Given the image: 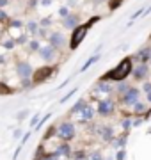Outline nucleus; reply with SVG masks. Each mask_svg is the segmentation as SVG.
Returning a JSON list of instances; mask_svg holds the SVG:
<instances>
[{"mask_svg": "<svg viewBox=\"0 0 151 160\" xmlns=\"http://www.w3.org/2000/svg\"><path fill=\"white\" fill-rule=\"evenodd\" d=\"M46 155H48V153L45 151V146L41 144V146H37V151H36V155H34V160H43Z\"/></svg>", "mask_w": 151, "mask_h": 160, "instance_id": "24", "label": "nucleus"}, {"mask_svg": "<svg viewBox=\"0 0 151 160\" xmlns=\"http://www.w3.org/2000/svg\"><path fill=\"white\" fill-rule=\"evenodd\" d=\"M41 4L46 7V6H50V4H52V0H41Z\"/></svg>", "mask_w": 151, "mask_h": 160, "instance_id": "47", "label": "nucleus"}, {"mask_svg": "<svg viewBox=\"0 0 151 160\" xmlns=\"http://www.w3.org/2000/svg\"><path fill=\"white\" fill-rule=\"evenodd\" d=\"M32 73H34V68H32V64L29 61H18L16 62V75L22 80L32 78Z\"/></svg>", "mask_w": 151, "mask_h": 160, "instance_id": "6", "label": "nucleus"}, {"mask_svg": "<svg viewBox=\"0 0 151 160\" xmlns=\"http://www.w3.org/2000/svg\"><path fill=\"white\" fill-rule=\"evenodd\" d=\"M126 158V149H117V155H116V160H124Z\"/></svg>", "mask_w": 151, "mask_h": 160, "instance_id": "36", "label": "nucleus"}, {"mask_svg": "<svg viewBox=\"0 0 151 160\" xmlns=\"http://www.w3.org/2000/svg\"><path fill=\"white\" fill-rule=\"evenodd\" d=\"M70 14H71V12H70V7H68V6H61V7H59V16L62 18V20L66 16H70Z\"/></svg>", "mask_w": 151, "mask_h": 160, "instance_id": "28", "label": "nucleus"}, {"mask_svg": "<svg viewBox=\"0 0 151 160\" xmlns=\"http://www.w3.org/2000/svg\"><path fill=\"white\" fill-rule=\"evenodd\" d=\"M2 46H4V48H6V50H14V46H16V41L12 39H7V41H4V43H2Z\"/></svg>", "mask_w": 151, "mask_h": 160, "instance_id": "29", "label": "nucleus"}, {"mask_svg": "<svg viewBox=\"0 0 151 160\" xmlns=\"http://www.w3.org/2000/svg\"><path fill=\"white\" fill-rule=\"evenodd\" d=\"M146 110H148V107H146V103H142V102H137V103H134V112L135 114H144Z\"/></svg>", "mask_w": 151, "mask_h": 160, "instance_id": "21", "label": "nucleus"}, {"mask_svg": "<svg viewBox=\"0 0 151 160\" xmlns=\"http://www.w3.org/2000/svg\"><path fill=\"white\" fill-rule=\"evenodd\" d=\"M126 139H128V132H124V135H121V137L117 139L116 142H114V146H116L117 149H123L126 146Z\"/></svg>", "mask_w": 151, "mask_h": 160, "instance_id": "22", "label": "nucleus"}, {"mask_svg": "<svg viewBox=\"0 0 151 160\" xmlns=\"http://www.w3.org/2000/svg\"><path fill=\"white\" fill-rule=\"evenodd\" d=\"M0 34H2V27H0Z\"/></svg>", "mask_w": 151, "mask_h": 160, "instance_id": "50", "label": "nucleus"}, {"mask_svg": "<svg viewBox=\"0 0 151 160\" xmlns=\"http://www.w3.org/2000/svg\"><path fill=\"white\" fill-rule=\"evenodd\" d=\"M76 91H78V89H71V91L68 92V94H66V96H62V98H61V103H66V102H68V100H70L71 96H73V94H75Z\"/></svg>", "mask_w": 151, "mask_h": 160, "instance_id": "38", "label": "nucleus"}, {"mask_svg": "<svg viewBox=\"0 0 151 160\" xmlns=\"http://www.w3.org/2000/svg\"><path fill=\"white\" fill-rule=\"evenodd\" d=\"M100 132H101V141H103V142H112V141H114V137H116V135H114V128H112V126H103Z\"/></svg>", "mask_w": 151, "mask_h": 160, "instance_id": "15", "label": "nucleus"}, {"mask_svg": "<svg viewBox=\"0 0 151 160\" xmlns=\"http://www.w3.org/2000/svg\"><path fill=\"white\" fill-rule=\"evenodd\" d=\"M146 96H148V102L151 103V92H149V94H146Z\"/></svg>", "mask_w": 151, "mask_h": 160, "instance_id": "48", "label": "nucleus"}, {"mask_svg": "<svg viewBox=\"0 0 151 160\" xmlns=\"http://www.w3.org/2000/svg\"><path fill=\"white\" fill-rule=\"evenodd\" d=\"M52 23H53V20H52V18H43V20L39 22V27H43V29H46V27H50Z\"/></svg>", "mask_w": 151, "mask_h": 160, "instance_id": "34", "label": "nucleus"}, {"mask_svg": "<svg viewBox=\"0 0 151 160\" xmlns=\"http://www.w3.org/2000/svg\"><path fill=\"white\" fill-rule=\"evenodd\" d=\"M37 119H41V118H39L37 114L32 116V119H30V126H32V128H36V125H37Z\"/></svg>", "mask_w": 151, "mask_h": 160, "instance_id": "41", "label": "nucleus"}, {"mask_svg": "<svg viewBox=\"0 0 151 160\" xmlns=\"http://www.w3.org/2000/svg\"><path fill=\"white\" fill-rule=\"evenodd\" d=\"M9 6V0H0V7H6Z\"/></svg>", "mask_w": 151, "mask_h": 160, "instance_id": "45", "label": "nucleus"}, {"mask_svg": "<svg viewBox=\"0 0 151 160\" xmlns=\"http://www.w3.org/2000/svg\"><path fill=\"white\" fill-rule=\"evenodd\" d=\"M34 86V84H32V78H27V80H22V87H23V89H30V87Z\"/></svg>", "mask_w": 151, "mask_h": 160, "instance_id": "39", "label": "nucleus"}, {"mask_svg": "<svg viewBox=\"0 0 151 160\" xmlns=\"http://www.w3.org/2000/svg\"><path fill=\"white\" fill-rule=\"evenodd\" d=\"M53 155H55V157H64V158H70V157H71V146H70L68 142L59 144L57 148H55V151H53Z\"/></svg>", "mask_w": 151, "mask_h": 160, "instance_id": "14", "label": "nucleus"}, {"mask_svg": "<svg viewBox=\"0 0 151 160\" xmlns=\"http://www.w3.org/2000/svg\"><path fill=\"white\" fill-rule=\"evenodd\" d=\"M25 29H27V32H29L30 36H36V34H37V29H39V22L30 20V22L25 23Z\"/></svg>", "mask_w": 151, "mask_h": 160, "instance_id": "19", "label": "nucleus"}, {"mask_svg": "<svg viewBox=\"0 0 151 160\" xmlns=\"http://www.w3.org/2000/svg\"><path fill=\"white\" fill-rule=\"evenodd\" d=\"M27 114H29V112H27V110H23V112H20V114H18V118H20V119H23Z\"/></svg>", "mask_w": 151, "mask_h": 160, "instance_id": "46", "label": "nucleus"}, {"mask_svg": "<svg viewBox=\"0 0 151 160\" xmlns=\"http://www.w3.org/2000/svg\"><path fill=\"white\" fill-rule=\"evenodd\" d=\"M98 61H100V53H94L93 57H89V59H87V62H85V64H84V66L80 68V71H82V73H84V71H87V69L91 68L94 62H98Z\"/></svg>", "mask_w": 151, "mask_h": 160, "instance_id": "20", "label": "nucleus"}, {"mask_svg": "<svg viewBox=\"0 0 151 160\" xmlns=\"http://www.w3.org/2000/svg\"><path fill=\"white\" fill-rule=\"evenodd\" d=\"M57 137L62 141V142H70L76 137V128L71 121L64 119L57 125Z\"/></svg>", "mask_w": 151, "mask_h": 160, "instance_id": "3", "label": "nucleus"}, {"mask_svg": "<svg viewBox=\"0 0 151 160\" xmlns=\"http://www.w3.org/2000/svg\"><path fill=\"white\" fill-rule=\"evenodd\" d=\"M20 135H22V130H16L14 133H12V137L14 139H20Z\"/></svg>", "mask_w": 151, "mask_h": 160, "instance_id": "44", "label": "nucleus"}, {"mask_svg": "<svg viewBox=\"0 0 151 160\" xmlns=\"http://www.w3.org/2000/svg\"><path fill=\"white\" fill-rule=\"evenodd\" d=\"M93 118H94L93 105H85V107H84V110L78 114V121H80V123H89V121H93Z\"/></svg>", "mask_w": 151, "mask_h": 160, "instance_id": "12", "label": "nucleus"}, {"mask_svg": "<svg viewBox=\"0 0 151 160\" xmlns=\"http://www.w3.org/2000/svg\"><path fill=\"white\" fill-rule=\"evenodd\" d=\"M50 116H52V114H46V116H45V118H41V119H39V123L36 125V130H39L41 126H43V125H45V123H46L48 119H50Z\"/></svg>", "mask_w": 151, "mask_h": 160, "instance_id": "37", "label": "nucleus"}, {"mask_svg": "<svg viewBox=\"0 0 151 160\" xmlns=\"http://www.w3.org/2000/svg\"><path fill=\"white\" fill-rule=\"evenodd\" d=\"M149 53H151V46H144V48H140L137 53H135L132 61H137V62H148V59H149Z\"/></svg>", "mask_w": 151, "mask_h": 160, "instance_id": "13", "label": "nucleus"}, {"mask_svg": "<svg viewBox=\"0 0 151 160\" xmlns=\"http://www.w3.org/2000/svg\"><path fill=\"white\" fill-rule=\"evenodd\" d=\"M144 92L146 94H149L151 92V82H144Z\"/></svg>", "mask_w": 151, "mask_h": 160, "instance_id": "42", "label": "nucleus"}, {"mask_svg": "<svg viewBox=\"0 0 151 160\" xmlns=\"http://www.w3.org/2000/svg\"><path fill=\"white\" fill-rule=\"evenodd\" d=\"M85 105H87V102H85L84 98H80V100H78V102H76L75 105H73V107L70 109V114H80L82 110H84V107H85Z\"/></svg>", "mask_w": 151, "mask_h": 160, "instance_id": "17", "label": "nucleus"}, {"mask_svg": "<svg viewBox=\"0 0 151 160\" xmlns=\"http://www.w3.org/2000/svg\"><path fill=\"white\" fill-rule=\"evenodd\" d=\"M70 158H73V160H85V158H87V155L84 153L82 149H80V151H75V153L71 151V157H70Z\"/></svg>", "mask_w": 151, "mask_h": 160, "instance_id": "26", "label": "nucleus"}, {"mask_svg": "<svg viewBox=\"0 0 151 160\" xmlns=\"http://www.w3.org/2000/svg\"><path fill=\"white\" fill-rule=\"evenodd\" d=\"M149 38H151V36H149Z\"/></svg>", "mask_w": 151, "mask_h": 160, "instance_id": "51", "label": "nucleus"}, {"mask_svg": "<svg viewBox=\"0 0 151 160\" xmlns=\"http://www.w3.org/2000/svg\"><path fill=\"white\" fill-rule=\"evenodd\" d=\"M0 94H12V89L9 86H6V84L0 82Z\"/></svg>", "mask_w": 151, "mask_h": 160, "instance_id": "32", "label": "nucleus"}, {"mask_svg": "<svg viewBox=\"0 0 151 160\" xmlns=\"http://www.w3.org/2000/svg\"><path fill=\"white\" fill-rule=\"evenodd\" d=\"M96 91L103 92V94H110V92H114V89H112L110 82H107V80H98V84H96Z\"/></svg>", "mask_w": 151, "mask_h": 160, "instance_id": "16", "label": "nucleus"}, {"mask_svg": "<svg viewBox=\"0 0 151 160\" xmlns=\"http://www.w3.org/2000/svg\"><path fill=\"white\" fill-rule=\"evenodd\" d=\"M27 48H29L30 52H39V48H41L39 39H30L29 43H27Z\"/></svg>", "mask_w": 151, "mask_h": 160, "instance_id": "23", "label": "nucleus"}, {"mask_svg": "<svg viewBox=\"0 0 151 160\" xmlns=\"http://www.w3.org/2000/svg\"><path fill=\"white\" fill-rule=\"evenodd\" d=\"M121 126H123L124 132H128L130 128H132V119H130V118H124V119L121 121Z\"/></svg>", "mask_w": 151, "mask_h": 160, "instance_id": "31", "label": "nucleus"}, {"mask_svg": "<svg viewBox=\"0 0 151 160\" xmlns=\"http://www.w3.org/2000/svg\"><path fill=\"white\" fill-rule=\"evenodd\" d=\"M43 160H59V157H55L53 153H48V155H46V157H45Z\"/></svg>", "mask_w": 151, "mask_h": 160, "instance_id": "43", "label": "nucleus"}, {"mask_svg": "<svg viewBox=\"0 0 151 160\" xmlns=\"http://www.w3.org/2000/svg\"><path fill=\"white\" fill-rule=\"evenodd\" d=\"M78 25H80V16L78 14H70V16H66L62 20V27L68 30H75Z\"/></svg>", "mask_w": 151, "mask_h": 160, "instance_id": "11", "label": "nucleus"}, {"mask_svg": "<svg viewBox=\"0 0 151 160\" xmlns=\"http://www.w3.org/2000/svg\"><path fill=\"white\" fill-rule=\"evenodd\" d=\"M100 22V16H93V18H89V22L85 23H80L78 27H76L73 32H71V38H70V50H76L78 46H80V43L84 39H85V36H87L89 29L93 27L94 23H98Z\"/></svg>", "mask_w": 151, "mask_h": 160, "instance_id": "2", "label": "nucleus"}, {"mask_svg": "<svg viewBox=\"0 0 151 160\" xmlns=\"http://www.w3.org/2000/svg\"><path fill=\"white\" fill-rule=\"evenodd\" d=\"M130 84H128L126 80H123V82H117V87H116V92L119 94V98L123 96V94H126L128 91H130Z\"/></svg>", "mask_w": 151, "mask_h": 160, "instance_id": "18", "label": "nucleus"}, {"mask_svg": "<svg viewBox=\"0 0 151 160\" xmlns=\"http://www.w3.org/2000/svg\"><path fill=\"white\" fill-rule=\"evenodd\" d=\"M9 27H12V29H23L25 25L22 20H9V23H7Z\"/></svg>", "mask_w": 151, "mask_h": 160, "instance_id": "27", "label": "nucleus"}, {"mask_svg": "<svg viewBox=\"0 0 151 160\" xmlns=\"http://www.w3.org/2000/svg\"><path fill=\"white\" fill-rule=\"evenodd\" d=\"M132 75H134L135 82H146L148 75H149V64H148V62L137 64V66L134 68V71H132Z\"/></svg>", "mask_w": 151, "mask_h": 160, "instance_id": "7", "label": "nucleus"}, {"mask_svg": "<svg viewBox=\"0 0 151 160\" xmlns=\"http://www.w3.org/2000/svg\"><path fill=\"white\" fill-rule=\"evenodd\" d=\"M148 64H151V53H149V59H148Z\"/></svg>", "mask_w": 151, "mask_h": 160, "instance_id": "49", "label": "nucleus"}, {"mask_svg": "<svg viewBox=\"0 0 151 160\" xmlns=\"http://www.w3.org/2000/svg\"><path fill=\"white\" fill-rule=\"evenodd\" d=\"M55 73V68L50 66V64H45V66H39L37 69H34V73H32V84L37 86V84H43V82H46L52 75Z\"/></svg>", "mask_w": 151, "mask_h": 160, "instance_id": "4", "label": "nucleus"}, {"mask_svg": "<svg viewBox=\"0 0 151 160\" xmlns=\"http://www.w3.org/2000/svg\"><path fill=\"white\" fill-rule=\"evenodd\" d=\"M85 160H103V157H101L100 151H94V153L87 155V158H85Z\"/></svg>", "mask_w": 151, "mask_h": 160, "instance_id": "35", "label": "nucleus"}, {"mask_svg": "<svg viewBox=\"0 0 151 160\" xmlns=\"http://www.w3.org/2000/svg\"><path fill=\"white\" fill-rule=\"evenodd\" d=\"M53 135H57V126H48L46 133H45V139H50Z\"/></svg>", "mask_w": 151, "mask_h": 160, "instance_id": "30", "label": "nucleus"}, {"mask_svg": "<svg viewBox=\"0 0 151 160\" xmlns=\"http://www.w3.org/2000/svg\"><path fill=\"white\" fill-rule=\"evenodd\" d=\"M48 45H52L55 50H61L66 46V39H64V34L61 32H52V34H48Z\"/></svg>", "mask_w": 151, "mask_h": 160, "instance_id": "10", "label": "nucleus"}, {"mask_svg": "<svg viewBox=\"0 0 151 160\" xmlns=\"http://www.w3.org/2000/svg\"><path fill=\"white\" fill-rule=\"evenodd\" d=\"M96 110H98V114L101 116V118H109V116H112L116 112V103H114V100H110V98H105V100H101V102L98 103Z\"/></svg>", "mask_w": 151, "mask_h": 160, "instance_id": "5", "label": "nucleus"}, {"mask_svg": "<svg viewBox=\"0 0 151 160\" xmlns=\"http://www.w3.org/2000/svg\"><path fill=\"white\" fill-rule=\"evenodd\" d=\"M57 52L52 45H48V46H41L39 52H37V55H39L43 61H46V62H53L55 61V57H57Z\"/></svg>", "mask_w": 151, "mask_h": 160, "instance_id": "9", "label": "nucleus"}, {"mask_svg": "<svg viewBox=\"0 0 151 160\" xmlns=\"http://www.w3.org/2000/svg\"><path fill=\"white\" fill-rule=\"evenodd\" d=\"M16 45H27V43H29V36L27 34H22L20 36V38H16Z\"/></svg>", "mask_w": 151, "mask_h": 160, "instance_id": "33", "label": "nucleus"}, {"mask_svg": "<svg viewBox=\"0 0 151 160\" xmlns=\"http://www.w3.org/2000/svg\"><path fill=\"white\" fill-rule=\"evenodd\" d=\"M134 71V62H132V57H124L123 61L117 62V66H114L112 69H109L107 73L101 77V80H107V82H123L126 80Z\"/></svg>", "mask_w": 151, "mask_h": 160, "instance_id": "1", "label": "nucleus"}, {"mask_svg": "<svg viewBox=\"0 0 151 160\" xmlns=\"http://www.w3.org/2000/svg\"><path fill=\"white\" fill-rule=\"evenodd\" d=\"M139 98H140V89H137V87H130V91L119 98V102H121L123 105H134V103L139 102Z\"/></svg>", "mask_w": 151, "mask_h": 160, "instance_id": "8", "label": "nucleus"}, {"mask_svg": "<svg viewBox=\"0 0 151 160\" xmlns=\"http://www.w3.org/2000/svg\"><path fill=\"white\" fill-rule=\"evenodd\" d=\"M30 135H32V132H27V133H25L23 137H22V141H20V144L23 146V144H25V142H27V141H29V139H30Z\"/></svg>", "mask_w": 151, "mask_h": 160, "instance_id": "40", "label": "nucleus"}, {"mask_svg": "<svg viewBox=\"0 0 151 160\" xmlns=\"http://www.w3.org/2000/svg\"><path fill=\"white\" fill-rule=\"evenodd\" d=\"M124 0H109V11H116L119 6H123Z\"/></svg>", "mask_w": 151, "mask_h": 160, "instance_id": "25", "label": "nucleus"}]
</instances>
